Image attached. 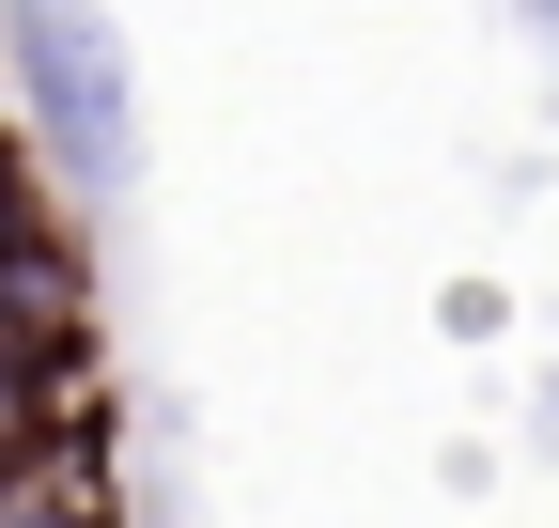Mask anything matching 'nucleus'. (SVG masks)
Returning a JSON list of instances; mask_svg holds the SVG:
<instances>
[{"instance_id": "7ed1b4c3", "label": "nucleus", "mask_w": 559, "mask_h": 528, "mask_svg": "<svg viewBox=\"0 0 559 528\" xmlns=\"http://www.w3.org/2000/svg\"><path fill=\"white\" fill-rule=\"evenodd\" d=\"M62 233V187H47V156L32 141H0V264H16V249H47Z\"/></svg>"}, {"instance_id": "39448f33", "label": "nucleus", "mask_w": 559, "mask_h": 528, "mask_svg": "<svg viewBox=\"0 0 559 528\" xmlns=\"http://www.w3.org/2000/svg\"><path fill=\"white\" fill-rule=\"evenodd\" d=\"M544 32H559V0H544Z\"/></svg>"}, {"instance_id": "f03ea898", "label": "nucleus", "mask_w": 559, "mask_h": 528, "mask_svg": "<svg viewBox=\"0 0 559 528\" xmlns=\"http://www.w3.org/2000/svg\"><path fill=\"white\" fill-rule=\"evenodd\" d=\"M62 435H79V358H47V343H0V497L62 482Z\"/></svg>"}, {"instance_id": "20e7f679", "label": "nucleus", "mask_w": 559, "mask_h": 528, "mask_svg": "<svg viewBox=\"0 0 559 528\" xmlns=\"http://www.w3.org/2000/svg\"><path fill=\"white\" fill-rule=\"evenodd\" d=\"M0 528H109L79 482H32V497H0Z\"/></svg>"}, {"instance_id": "f257e3e1", "label": "nucleus", "mask_w": 559, "mask_h": 528, "mask_svg": "<svg viewBox=\"0 0 559 528\" xmlns=\"http://www.w3.org/2000/svg\"><path fill=\"white\" fill-rule=\"evenodd\" d=\"M0 62H16V109H32V156L62 203H124L140 187V79H124V32L94 0H0Z\"/></svg>"}]
</instances>
